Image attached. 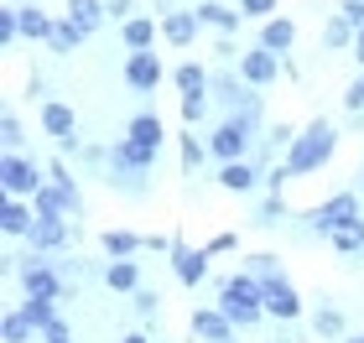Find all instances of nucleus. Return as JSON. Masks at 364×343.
Segmentation results:
<instances>
[{
  "instance_id": "f257e3e1",
  "label": "nucleus",
  "mask_w": 364,
  "mask_h": 343,
  "mask_svg": "<svg viewBox=\"0 0 364 343\" xmlns=\"http://www.w3.org/2000/svg\"><path fill=\"white\" fill-rule=\"evenodd\" d=\"M338 151V130L328 120H312L307 130H296V141L287 146V156H281V167H287V177H307L328 167V156Z\"/></svg>"
},
{
  "instance_id": "f03ea898",
  "label": "nucleus",
  "mask_w": 364,
  "mask_h": 343,
  "mask_svg": "<svg viewBox=\"0 0 364 343\" xmlns=\"http://www.w3.org/2000/svg\"><path fill=\"white\" fill-rule=\"evenodd\" d=\"M219 312L235 322V328H255L266 317V286L255 281L250 271H235L219 281Z\"/></svg>"
},
{
  "instance_id": "7ed1b4c3",
  "label": "nucleus",
  "mask_w": 364,
  "mask_h": 343,
  "mask_svg": "<svg viewBox=\"0 0 364 343\" xmlns=\"http://www.w3.org/2000/svg\"><path fill=\"white\" fill-rule=\"evenodd\" d=\"M0 187H6V198H37L47 187V167L26 161L21 151H6V161H0Z\"/></svg>"
},
{
  "instance_id": "20e7f679",
  "label": "nucleus",
  "mask_w": 364,
  "mask_h": 343,
  "mask_svg": "<svg viewBox=\"0 0 364 343\" xmlns=\"http://www.w3.org/2000/svg\"><path fill=\"white\" fill-rule=\"evenodd\" d=\"M255 130L250 125H240V120H224L219 130L208 136V156L219 161V167H229V161H250L255 156Z\"/></svg>"
},
{
  "instance_id": "39448f33",
  "label": "nucleus",
  "mask_w": 364,
  "mask_h": 343,
  "mask_svg": "<svg viewBox=\"0 0 364 343\" xmlns=\"http://www.w3.org/2000/svg\"><path fill=\"white\" fill-rule=\"evenodd\" d=\"M307 219H312V234H338V229H349V224H364V214H359V192H333V198L318 203Z\"/></svg>"
},
{
  "instance_id": "423d86ee",
  "label": "nucleus",
  "mask_w": 364,
  "mask_h": 343,
  "mask_svg": "<svg viewBox=\"0 0 364 343\" xmlns=\"http://www.w3.org/2000/svg\"><path fill=\"white\" fill-rule=\"evenodd\" d=\"M21 291H26V297H53V302H63V297H68V281L58 276V260L31 255L26 266H21Z\"/></svg>"
},
{
  "instance_id": "0eeeda50",
  "label": "nucleus",
  "mask_w": 364,
  "mask_h": 343,
  "mask_svg": "<svg viewBox=\"0 0 364 343\" xmlns=\"http://www.w3.org/2000/svg\"><path fill=\"white\" fill-rule=\"evenodd\" d=\"M42 130L58 141V151H63V156L84 151V141H78V114L63 104V99H47V104H42Z\"/></svg>"
},
{
  "instance_id": "6e6552de",
  "label": "nucleus",
  "mask_w": 364,
  "mask_h": 343,
  "mask_svg": "<svg viewBox=\"0 0 364 343\" xmlns=\"http://www.w3.org/2000/svg\"><path fill=\"white\" fill-rule=\"evenodd\" d=\"M266 317H276V322H296L302 317V297H296V286L287 281V271H276V276H266Z\"/></svg>"
},
{
  "instance_id": "1a4fd4ad",
  "label": "nucleus",
  "mask_w": 364,
  "mask_h": 343,
  "mask_svg": "<svg viewBox=\"0 0 364 343\" xmlns=\"http://www.w3.org/2000/svg\"><path fill=\"white\" fill-rule=\"evenodd\" d=\"M235 73H240V78H245V84H250V89H271L276 78H281V58H276V53H266V47L255 42L250 53H240Z\"/></svg>"
},
{
  "instance_id": "9d476101",
  "label": "nucleus",
  "mask_w": 364,
  "mask_h": 343,
  "mask_svg": "<svg viewBox=\"0 0 364 343\" xmlns=\"http://www.w3.org/2000/svg\"><path fill=\"white\" fill-rule=\"evenodd\" d=\"M120 78H125L130 94H151V89H161V53H130L125 68H120Z\"/></svg>"
},
{
  "instance_id": "9b49d317",
  "label": "nucleus",
  "mask_w": 364,
  "mask_h": 343,
  "mask_svg": "<svg viewBox=\"0 0 364 343\" xmlns=\"http://www.w3.org/2000/svg\"><path fill=\"white\" fill-rule=\"evenodd\" d=\"M208 250H193V244H182V239H172V271H177V281L182 286H203L208 281Z\"/></svg>"
},
{
  "instance_id": "f8f14e48",
  "label": "nucleus",
  "mask_w": 364,
  "mask_h": 343,
  "mask_svg": "<svg viewBox=\"0 0 364 343\" xmlns=\"http://www.w3.org/2000/svg\"><path fill=\"white\" fill-rule=\"evenodd\" d=\"M68 239H73V224L68 219H37V224H31V234H26L31 255H58Z\"/></svg>"
},
{
  "instance_id": "ddd939ff",
  "label": "nucleus",
  "mask_w": 364,
  "mask_h": 343,
  "mask_svg": "<svg viewBox=\"0 0 364 343\" xmlns=\"http://www.w3.org/2000/svg\"><path fill=\"white\" fill-rule=\"evenodd\" d=\"M188 328H193V338H198V343H235V322H229L219 307H198Z\"/></svg>"
},
{
  "instance_id": "4468645a",
  "label": "nucleus",
  "mask_w": 364,
  "mask_h": 343,
  "mask_svg": "<svg viewBox=\"0 0 364 343\" xmlns=\"http://www.w3.org/2000/svg\"><path fill=\"white\" fill-rule=\"evenodd\" d=\"M198 31H203V21H198V11H167L161 6V42L172 47H193Z\"/></svg>"
},
{
  "instance_id": "2eb2a0df",
  "label": "nucleus",
  "mask_w": 364,
  "mask_h": 343,
  "mask_svg": "<svg viewBox=\"0 0 364 343\" xmlns=\"http://www.w3.org/2000/svg\"><path fill=\"white\" fill-rule=\"evenodd\" d=\"M198 21L203 26H213L219 37H235V31L245 26V16H240V6H224V0H198Z\"/></svg>"
},
{
  "instance_id": "dca6fc26",
  "label": "nucleus",
  "mask_w": 364,
  "mask_h": 343,
  "mask_svg": "<svg viewBox=\"0 0 364 343\" xmlns=\"http://www.w3.org/2000/svg\"><path fill=\"white\" fill-rule=\"evenodd\" d=\"M31 224H37V208H31V198H6V203H0V229H6L11 239H26Z\"/></svg>"
},
{
  "instance_id": "f3484780",
  "label": "nucleus",
  "mask_w": 364,
  "mask_h": 343,
  "mask_svg": "<svg viewBox=\"0 0 364 343\" xmlns=\"http://www.w3.org/2000/svg\"><path fill=\"white\" fill-rule=\"evenodd\" d=\"M260 177H266V172H260L255 156H250V161H229V167H219V187H224V192H255Z\"/></svg>"
},
{
  "instance_id": "a211bd4d",
  "label": "nucleus",
  "mask_w": 364,
  "mask_h": 343,
  "mask_svg": "<svg viewBox=\"0 0 364 343\" xmlns=\"http://www.w3.org/2000/svg\"><path fill=\"white\" fill-rule=\"evenodd\" d=\"M109 167H125V172H151L156 167V151H146V146H136L130 136H120L109 146Z\"/></svg>"
},
{
  "instance_id": "6ab92c4d",
  "label": "nucleus",
  "mask_w": 364,
  "mask_h": 343,
  "mask_svg": "<svg viewBox=\"0 0 364 343\" xmlns=\"http://www.w3.org/2000/svg\"><path fill=\"white\" fill-rule=\"evenodd\" d=\"M260 47L276 58H287L291 47H296V21H287V16H271L266 26H260Z\"/></svg>"
},
{
  "instance_id": "aec40b11",
  "label": "nucleus",
  "mask_w": 364,
  "mask_h": 343,
  "mask_svg": "<svg viewBox=\"0 0 364 343\" xmlns=\"http://www.w3.org/2000/svg\"><path fill=\"white\" fill-rule=\"evenodd\" d=\"M125 136L136 141V146H146V151H156V156H161V141H167V130H161V120H156L151 109H141L136 120L125 125Z\"/></svg>"
},
{
  "instance_id": "412c9836",
  "label": "nucleus",
  "mask_w": 364,
  "mask_h": 343,
  "mask_svg": "<svg viewBox=\"0 0 364 343\" xmlns=\"http://www.w3.org/2000/svg\"><path fill=\"white\" fill-rule=\"evenodd\" d=\"M156 37H161V21H151V16H136V21L120 26V42L130 47V53H151Z\"/></svg>"
},
{
  "instance_id": "4be33fe9",
  "label": "nucleus",
  "mask_w": 364,
  "mask_h": 343,
  "mask_svg": "<svg viewBox=\"0 0 364 343\" xmlns=\"http://www.w3.org/2000/svg\"><path fill=\"white\" fill-rule=\"evenodd\" d=\"M99 250H105L109 260H136L146 250V239L130 234V229H105V234H99Z\"/></svg>"
},
{
  "instance_id": "5701e85b",
  "label": "nucleus",
  "mask_w": 364,
  "mask_h": 343,
  "mask_svg": "<svg viewBox=\"0 0 364 343\" xmlns=\"http://www.w3.org/2000/svg\"><path fill=\"white\" fill-rule=\"evenodd\" d=\"M105 286L120 291V297H136V291H141V266H136V260H109V266H105Z\"/></svg>"
},
{
  "instance_id": "b1692460",
  "label": "nucleus",
  "mask_w": 364,
  "mask_h": 343,
  "mask_svg": "<svg viewBox=\"0 0 364 343\" xmlns=\"http://www.w3.org/2000/svg\"><path fill=\"white\" fill-rule=\"evenodd\" d=\"M68 21L84 31V37H94V31L109 21V11H105V0H68Z\"/></svg>"
},
{
  "instance_id": "393cba45",
  "label": "nucleus",
  "mask_w": 364,
  "mask_h": 343,
  "mask_svg": "<svg viewBox=\"0 0 364 343\" xmlns=\"http://www.w3.org/2000/svg\"><path fill=\"white\" fill-rule=\"evenodd\" d=\"M312 333H318V338H328V343H343V338H349V322H343V312H338V307H318V312H312Z\"/></svg>"
},
{
  "instance_id": "a878e982",
  "label": "nucleus",
  "mask_w": 364,
  "mask_h": 343,
  "mask_svg": "<svg viewBox=\"0 0 364 343\" xmlns=\"http://www.w3.org/2000/svg\"><path fill=\"white\" fill-rule=\"evenodd\" d=\"M53 16H47L42 6H21V37H31V42H53Z\"/></svg>"
},
{
  "instance_id": "bb28decb",
  "label": "nucleus",
  "mask_w": 364,
  "mask_h": 343,
  "mask_svg": "<svg viewBox=\"0 0 364 343\" xmlns=\"http://www.w3.org/2000/svg\"><path fill=\"white\" fill-rule=\"evenodd\" d=\"M172 84H177L182 94H208V89H213V73L203 68V62H182V68L172 73Z\"/></svg>"
},
{
  "instance_id": "cd10ccee",
  "label": "nucleus",
  "mask_w": 364,
  "mask_h": 343,
  "mask_svg": "<svg viewBox=\"0 0 364 343\" xmlns=\"http://www.w3.org/2000/svg\"><path fill=\"white\" fill-rule=\"evenodd\" d=\"M21 312H26V322H31L37 333H47L53 322H63V317H58V302H53V297H26V302H21Z\"/></svg>"
},
{
  "instance_id": "c85d7f7f",
  "label": "nucleus",
  "mask_w": 364,
  "mask_h": 343,
  "mask_svg": "<svg viewBox=\"0 0 364 343\" xmlns=\"http://www.w3.org/2000/svg\"><path fill=\"white\" fill-rule=\"evenodd\" d=\"M31 333H37V328L26 322L21 307H11V312L0 317V343H31Z\"/></svg>"
},
{
  "instance_id": "c756f323",
  "label": "nucleus",
  "mask_w": 364,
  "mask_h": 343,
  "mask_svg": "<svg viewBox=\"0 0 364 343\" xmlns=\"http://www.w3.org/2000/svg\"><path fill=\"white\" fill-rule=\"evenodd\" d=\"M109 187L114 192H125V198H146V172H125V167H109Z\"/></svg>"
},
{
  "instance_id": "7c9ffc66",
  "label": "nucleus",
  "mask_w": 364,
  "mask_h": 343,
  "mask_svg": "<svg viewBox=\"0 0 364 343\" xmlns=\"http://www.w3.org/2000/svg\"><path fill=\"white\" fill-rule=\"evenodd\" d=\"M78 42H89V37L68 21V16H63V21L53 26V42H47V47H53V53H78Z\"/></svg>"
},
{
  "instance_id": "2f4dec72",
  "label": "nucleus",
  "mask_w": 364,
  "mask_h": 343,
  "mask_svg": "<svg viewBox=\"0 0 364 343\" xmlns=\"http://www.w3.org/2000/svg\"><path fill=\"white\" fill-rule=\"evenodd\" d=\"M359 42V31L343 21V16H328V26H323V47H354Z\"/></svg>"
},
{
  "instance_id": "473e14b6",
  "label": "nucleus",
  "mask_w": 364,
  "mask_h": 343,
  "mask_svg": "<svg viewBox=\"0 0 364 343\" xmlns=\"http://www.w3.org/2000/svg\"><path fill=\"white\" fill-rule=\"evenodd\" d=\"M328 244H333L338 255H359L364 250V224H349V229H338V234H328Z\"/></svg>"
},
{
  "instance_id": "72a5a7b5",
  "label": "nucleus",
  "mask_w": 364,
  "mask_h": 343,
  "mask_svg": "<svg viewBox=\"0 0 364 343\" xmlns=\"http://www.w3.org/2000/svg\"><path fill=\"white\" fill-rule=\"evenodd\" d=\"M16 37H21V6H6L0 11V47H16Z\"/></svg>"
},
{
  "instance_id": "f704fd0d",
  "label": "nucleus",
  "mask_w": 364,
  "mask_h": 343,
  "mask_svg": "<svg viewBox=\"0 0 364 343\" xmlns=\"http://www.w3.org/2000/svg\"><path fill=\"white\" fill-rule=\"evenodd\" d=\"M0 141H6V151H21V141H26V130H21V120L6 109L0 114Z\"/></svg>"
},
{
  "instance_id": "c9c22d12",
  "label": "nucleus",
  "mask_w": 364,
  "mask_h": 343,
  "mask_svg": "<svg viewBox=\"0 0 364 343\" xmlns=\"http://www.w3.org/2000/svg\"><path fill=\"white\" fill-rule=\"evenodd\" d=\"M203 156H208L203 141H198V136H182V172H198V167H203Z\"/></svg>"
},
{
  "instance_id": "e433bc0d",
  "label": "nucleus",
  "mask_w": 364,
  "mask_h": 343,
  "mask_svg": "<svg viewBox=\"0 0 364 343\" xmlns=\"http://www.w3.org/2000/svg\"><path fill=\"white\" fill-rule=\"evenodd\" d=\"M208 104H213V94H182V120L198 125V120L208 114Z\"/></svg>"
},
{
  "instance_id": "4c0bfd02",
  "label": "nucleus",
  "mask_w": 364,
  "mask_h": 343,
  "mask_svg": "<svg viewBox=\"0 0 364 343\" xmlns=\"http://www.w3.org/2000/svg\"><path fill=\"white\" fill-rule=\"evenodd\" d=\"M130 307H136V312H141L146 322H156V312H161V297H156V291H151V286H141V291H136V297H130Z\"/></svg>"
},
{
  "instance_id": "58836bf2",
  "label": "nucleus",
  "mask_w": 364,
  "mask_h": 343,
  "mask_svg": "<svg viewBox=\"0 0 364 343\" xmlns=\"http://www.w3.org/2000/svg\"><path fill=\"white\" fill-rule=\"evenodd\" d=\"M240 16H245V21H260V26H266L271 16H276V0H240Z\"/></svg>"
},
{
  "instance_id": "ea45409f",
  "label": "nucleus",
  "mask_w": 364,
  "mask_h": 343,
  "mask_svg": "<svg viewBox=\"0 0 364 343\" xmlns=\"http://www.w3.org/2000/svg\"><path fill=\"white\" fill-rule=\"evenodd\" d=\"M281 214H287V203H281L276 192H271V198L255 208V224H260V229H276V224H281Z\"/></svg>"
},
{
  "instance_id": "a19ab883",
  "label": "nucleus",
  "mask_w": 364,
  "mask_h": 343,
  "mask_svg": "<svg viewBox=\"0 0 364 343\" xmlns=\"http://www.w3.org/2000/svg\"><path fill=\"white\" fill-rule=\"evenodd\" d=\"M245 271H250L255 281H266V276H276L281 266H276V255H266V250H260V255H245Z\"/></svg>"
},
{
  "instance_id": "79ce46f5",
  "label": "nucleus",
  "mask_w": 364,
  "mask_h": 343,
  "mask_svg": "<svg viewBox=\"0 0 364 343\" xmlns=\"http://www.w3.org/2000/svg\"><path fill=\"white\" fill-rule=\"evenodd\" d=\"M105 11H109V21H114V26L136 21V0H105Z\"/></svg>"
},
{
  "instance_id": "37998d69",
  "label": "nucleus",
  "mask_w": 364,
  "mask_h": 343,
  "mask_svg": "<svg viewBox=\"0 0 364 343\" xmlns=\"http://www.w3.org/2000/svg\"><path fill=\"white\" fill-rule=\"evenodd\" d=\"M343 109H349V114H364V68H359L354 84H349V94H343Z\"/></svg>"
},
{
  "instance_id": "c03bdc74",
  "label": "nucleus",
  "mask_w": 364,
  "mask_h": 343,
  "mask_svg": "<svg viewBox=\"0 0 364 343\" xmlns=\"http://www.w3.org/2000/svg\"><path fill=\"white\" fill-rule=\"evenodd\" d=\"M338 16H343V21H349L354 31H364V0H349V6H343Z\"/></svg>"
},
{
  "instance_id": "a18cd8bd",
  "label": "nucleus",
  "mask_w": 364,
  "mask_h": 343,
  "mask_svg": "<svg viewBox=\"0 0 364 343\" xmlns=\"http://www.w3.org/2000/svg\"><path fill=\"white\" fill-rule=\"evenodd\" d=\"M235 244H240L235 234H213V239L203 244V250H208V255H229V250H235Z\"/></svg>"
},
{
  "instance_id": "49530a36",
  "label": "nucleus",
  "mask_w": 364,
  "mask_h": 343,
  "mask_svg": "<svg viewBox=\"0 0 364 343\" xmlns=\"http://www.w3.org/2000/svg\"><path fill=\"white\" fill-rule=\"evenodd\" d=\"M42 343H73V333H68V322H53V328L42 333Z\"/></svg>"
},
{
  "instance_id": "de8ad7c7",
  "label": "nucleus",
  "mask_w": 364,
  "mask_h": 343,
  "mask_svg": "<svg viewBox=\"0 0 364 343\" xmlns=\"http://www.w3.org/2000/svg\"><path fill=\"white\" fill-rule=\"evenodd\" d=\"M213 53H219V58H235V62H240V53H235V37H219V42H213Z\"/></svg>"
},
{
  "instance_id": "09e8293b",
  "label": "nucleus",
  "mask_w": 364,
  "mask_h": 343,
  "mask_svg": "<svg viewBox=\"0 0 364 343\" xmlns=\"http://www.w3.org/2000/svg\"><path fill=\"white\" fill-rule=\"evenodd\" d=\"M354 58H359V68H364V31H359V42H354Z\"/></svg>"
},
{
  "instance_id": "8fccbe9b",
  "label": "nucleus",
  "mask_w": 364,
  "mask_h": 343,
  "mask_svg": "<svg viewBox=\"0 0 364 343\" xmlns=\"http://www.w3.org/2000/svg\"><path fill=\"white\" fill-rule=\"evenodd\" d=\"M343 343H364V333H349V338H343Z\"/></svg>"
},
{
  "instance_id": "3c124183",
  "label": "nucleus",
  "mask_w": 364,
  "mask_h": 343,
  "mask_svg": "<svg viewBox=\"0 0 364 343\" xmlns=\"http://www.w3.org/2000/svg\"><path fill=\"white\" fill-rule=\"evenodd\" d=\"M359 192H364V177H359Z\"/></svg>"
}]
</instances>
